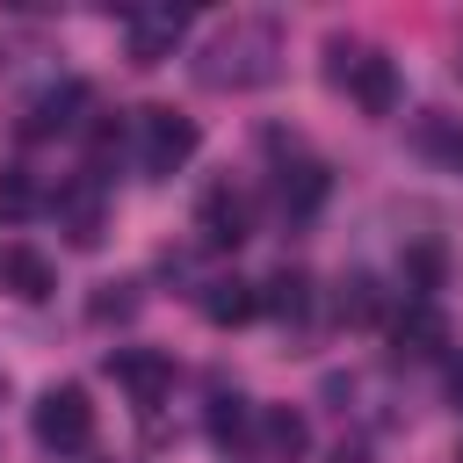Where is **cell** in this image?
Returning <instances> with one entry per match:
<instances>
[{"label": "cell", "instance_id": "1", "mask_svg": "<svg viewBox=\"0 0 463 463\" xmlns=\"http://www.w3.org/2000/svg\"><path fill=\"white\" fill-rule=\"evenodd\" d=\"M275 22H232L210 51H203V87H260L275 80Z\"/></svg>", "mask_w": 463, "mask_h": 463}, {"label": "cell", "instance_id": "2", "mask_svg": "<svg viewBox=\"0 0 463 463\" xmlns=\"http://www.w3.org/2000/svg\"><path fill=\"white\" fill-rule=\"evenodd\" d=\"M326 80L347 87L369 116H391V109H398V65H391L383 51H369V43L333 36V43H326Z\"/></svg>", "mask_w": 463, "mask_h": 463}, {"label": "cell", "instance_id": "3", "mask_svg": "<svg viewBox=\"0 0 463 463\" xmlns=\"http://www.w3.org/2000/svg\"><path fill=\"white\" fill-rule=\"evenodd\" d=\"M36 441L58 449V456H80V449L94 441V398H87L80 383H51V391L36 398Z\"/></svg>", "mask_w": 463, "mask_h": 463}, {"label": "cell", "instance_id": "4", "mask_svg": "<svg viewBox=\"0 0 463 463\" xmlns=\"http://www.w3.org/2000/svg\"><path fill=\"white\" fill-rule=\"evenodd\" d=\"M188 159H195V123L174 116V109H137V166H145L152 181H166V174H181Z\"/></svg>", "mask_w": 463, "mask_h": 463}, {"label": "cell", "instance_id": "5", "mask_svg": "<svg viewBox=\"0 0 463 463\" xmlns=\"http://www.w3.org/2000/svg\"><path fill=\"white\" fill-rule=\"evenodd\" d=\"M181 36H188V7H174V0L123 7V43H130V58H137V65L174 58V43H181Z\"/></svg>", "mask_w": 463, "mask_h": 463}, {"label": "cell", "instance_id": "6", "mask_svg": "<svg viewBox=\"0 0 463 463\" xmlns=\"http://www.w3.org/2000/svg\"><path fill=\"white\" fill-rule=\"evenodd\" d=\"M449 347V318L427 304V297H412L398 318H391V354L398 362H427V354H441Z\"/></svg>", "mask_w": 463, "mask_h": 463}, {"label": "cell", "instance_id": "7", "mask_svg": "<svg viewBox=\"0 0 463 463\" xmlns=\"http://www.w3.org/2000/svg\"><path fill=\"white\" fill-rule=\"evenodd\" d=\"M58 289V268H51V253H36V246H0V297H14V304H43Z\"/></svg>", "mask_w": 463, "mask_h": 463}, {"label": "cell", "instance_id": "8", "mask_svg": "<svg viewBox=\"0 0 463 463\" xmlns=\"http://www.w3.org/2000/svg\"><path fill=\"white\" fill-rule=\"evenodd\" d=\"M195 232H203V246H239L253 232V203L239 188H210L203 210H195Z\"/></svg>", "mask_w": 463, "mask_h": 463}, {"label": "cell", "instance_id": "9", "mask_svg": "<svg viewBox=\"0 0 463 463\" xmlns=\"http://www.w3.org/2000/svg\"><path fill=\"white\" fill-rule=\"evenodd\" d=\"M109 369H116V383H123L137 405H159V398H166V383H174V362H166V354H145V347L109 354Z\"/></svg>", "mask_w": 463, "mask_h": 463}, {"label": "cell", "instance_id": "10", "mask_svg": "<svg viewBox=\"0 0 463 463\" xmlns=\"http://www.w3.org/2000/svg\"><path fill=\"white\" fill-rule=\"evenodd\" d=\"M80 109H87V87H80V80H65V87H51V94H36V101H29V123H22V130H29V137H58V130H72V123H80Z\"/></svg>", "mask_w": 463, "mask_h": 463}, {"label": "cell", "instance_id": "11", "mask_svg": "<svg viewBox=\"0 0 463 463\" xmlns=\"http://www.w3.org/2000/svg\"><path fill=\"white\" fill-rule=\"evenodd\" d=\"M253 311H260V282H239V275L203 282V318L210 326H246Z\"/></svg>", "mask_w": 463, "mask_h": 463}, {"label": "cell", "instance_id": "12", "mask_svg": "<svg viewBox=\"0 0 463 463\" xmlns=\"http://www.w3.org/2000/svg\"><path fill=\"white\" fill-rule=\"evenodd\" d=\"M260 441L275 449V456H304L311 449V427H304V412H289V405H275V412H260Z\"/></svg>", "mask_w": 463, "mask_h": 463}, {"label": "cell", "instance_id": "13", "mask_svg": "<svg viewBox=\"0 0 463 463\" xmlns=\"http://www.w3.org/2000/svg\"><path fill=\"white\" fill-rule=\"evenodd\" d=\"M58 210H65V224H72V246H94V239H101V203H94L87 188L58 195Z\"/></svg>", "mask_w": 463, "mask_h": 463}, {"label": "cell", "instance_id": "14", "mask_svg": "<svg viewBox=\"0 0 463 463\" xmlns=\"http://www.w3.org/2000/svg\"><path fill=\"white\" fill-rule=\"evenodd\" d=\"M326 195V166H282V210H311Z\"/></svg>", "mask_w": 463, "mask_h": 463}, {"label": "cell", "instance_id": "15", "mask_svg": "<svg viewBox=\"0 0 463 463\" xmlns=\"http://www.w3.org/2000/svg\"><path fill=\"white\" fill-rule=\"evenodd\" d=\"M333 311H340L347 326H369V318H376V282H369V275H347L340 297H333Z\"/></svg>", "mask_w": 463, "mask_h": 463}, {"label": "cell", "instance_id": "16", "mask_svg": "<svg viewBox=\"0 0 463 463\" xmlns=\"http://www.w3.org/2000/svg\"><path fill=\"white\" fill-rule=\"evenodd\" d=\"M36 210V181L29 166H0V217H29Z\"/></svg>", "mask_w": 463, "mask_h": 463}, {"label": "cell", "instance_id": "17", "mask_svg": "<svg viewBox=\"0 0 463 463\" xmlns=\"http://www.w3.org/2000/svg\"><path fill=\"white\" fill-rule=\"evenodd\" d=\"M260 304H268V311H282V318H297V311H304V275H289V268H282V275L260 289Z\"/></svg>", "mask_w": 463, "mask_h": 463}, {"label": "cell", "instance_id": "18", "mask_svg": "<svg viewBox=\"0 0 463 463\" xmlns=\"http://www.w3.org/2000/svg\"><path fill=\"white\" fill-rule=\"evenodd\" d=\"M434 282H441V253H434V246H412V260H405V289L427 297Z\"/></svg>", "mask_w": 463, "mask_h": 463}, {"label": "cell", "instance_id": "19", "mask_svg": "<svg viewBox=\"0 0 463 463\" xmlns=\"http://www.w3.org/2000/svg\"><path fill=\"white\" fill-rule=\"evenodd\" d=\"M130 311H137L130 282H116V289H101V297H94V318H101V326H109V318H130Z\"/></svg>", "mask_w": 463, "mask_h": 463}, {"label": "cell", "instance_id": "20", "mask_svg": "<svg viewBox=\"0 0 463 463\" xmlns=\"http://www.w3.org/2000/svg\"><path fill=\"white\" fill-rule=\"evenodd\" d=\"M210 427H217V434H239V398H217V412H210Z\"/></svg>", "mask_w": 463, "mask_h": 463}, {"label": "cell", "instance_id": "21", "mask_svg": "<svg viewBox=\"0 0 463 463\" xmlns=\"http://www.w3.org/2000/svg\"><path fill=\"white\" fill-rule=\"evenodd\" d=\"M449 398H456V405H463V362H456V369H449Z\"/></svg>", "mask_w": 463, "mask_h": 463}, {"label": "cell", "instance_id": "22", "mask_svg": "<svg viewBox=\"0 0 463 463\" xmlns=\"http://www.w3.org/2000/svg\"><path fill=\"white\" fill-rule=\"evenodd\" d=\"M456 72H463V51H456Z\"/></svg>", "mask_w": 463, "mask_h": 463}, {"label": "cell", "instance_id": "23", "mask_svg": "<svg viewBox=\"0 0 463 463\" xmlns=\"http://www.w3.org/2000/svg\"><path fill=\"white\" fill-rule=\"evenodd\" d=\"M456 159H463V145H456Z\"/></svg>", "mask_w": 463, "mask_h": 463}]
</instances>
